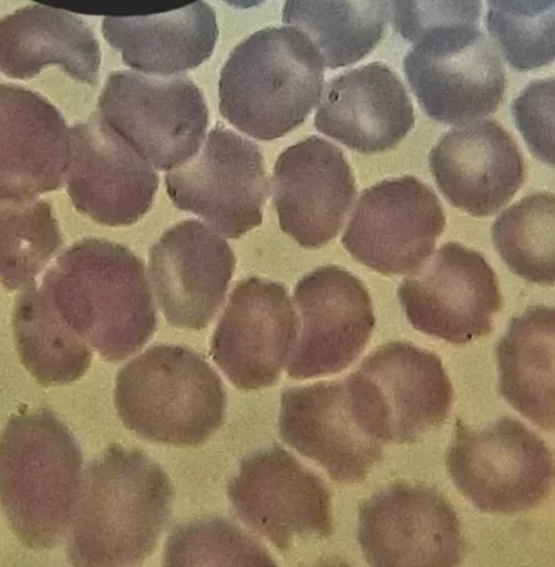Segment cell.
Segmentation results:
<instances>
[{
  "label": "cell",
  "mask_w": 555,
  "mask_h": 567,
  "mask_svg": "<svg viewBox=\"0 0 555 567\" xmlns=\"http://www.w3.org/2000/svg\"><path fill=\"white\" fill-rule=\"evenodd\" d=\"M174 489L145 453L110 446L83 473L68 530L74 566H134L155 549L166 527Z\"/></svg>",
  "instance_id": "6da1fadb"
},
{
  "label": "cell",
  "mask_w": 555,
  "mask_h": 567,
  "mask_svg": "<svg viewBox=\"0 0 555 567\" xmlns=\"http://www.w3.org/2000/svg\"><path fill=\"white\" fill-rule=\"evenodd\" d=\"M40 289L63 322L107 361L124 360L155 331L144 265L120 244L80 240L58 258Z\"/></svg>",
  "instance_id": "7a4b0ae2"
},
{
  "label": "cell",
  "mask_w": 555,
  "mask_h": 567,
  "mask_svg": "<svg viewBox=\"0 0 555 567\" xmlns=\"http://www.w3.org/2000/svg\"><path fill=\"white\" fill-rule=\"evenodd\" d=\"M82 462L73 434L51 411L10 419L0 436V504L24 546L50 549L68 533Z\"/></svg>",
  "instance_id": "3957f363"
},
{
  "label": "cell",
  "mask_w": 555,
  "mask_h": 567,
  "mask_svg": "<svg viewBox=\"0 0 555 567\" xmlns=\"http://www.w3.org/2000/svg\"><path fill=\"white\" fill-rule=\"evenodd\" d=\"M323 63L311 42L292 27L267 28L243 41L219 80L222 115L261 141L298 127L319 102Z\"/></svg>",
  "instance_id": "277c9868"
},
{
  "label": "cell",
  "mask_w": 555,
  "mask_h": 567,
  "mask_svg": "<svg viewBox=\"0 0 555 567\" xmlns=\"http://www.w3.org/2000/svg\"><path fill=\"white\" fill-rule=\"evenodd\" d=\"M114 402L125 427L140 437L195 446L222 425L226 393L201 354L183 346L155 344L119 371Z\"/></svg>",
  "instance_id": "5b68a950"
},
{
  "label": "cell",
  "mask_w": 555,
  "mask_h": 567,
  "mask_svg": "<svg viewBox=\"0 0 555 567\" xmlns=\"http://www.w3.org/2000/svg\"><path fill=\"white\" fill-rule=\"evenodd\" d=\"M445 465L462 495L491 514H515L537 506L554 480L548 446L510 416L481 427L458 420Z\"/></svg>",
  "instance_id": "8992f818"
},
{
  "label": "cell",
  "mask_w": 555,
  "mask_h": 567,
  "mask_svg": "<svg viewBox=\"0 0 555 567\" xmlns=\"http://www.w3.org/2000/svg\"><path fill=\"white\" fill-rule=\"evenodd\" d=\"M94 114L161 171L174 169L195 155L208 124L204 95L188 78L136 71L110 75Z\"/></svg>",
  "instance_id": "52a82bcc"
},
{
  "label": "cell",
  "mask_w": 555,
  "mask_h": 567,
  "mask_svg": "<svg viewBox=\"0 0 555 567\" xmlns=\"http://www.w3.org/2000/svg\"><path fill=\"white\" fill-rule=\"evenodd\" d=\"M403 72L423 112L444 124L493 114L506 87L497 49L479 25L426 32L404 56Z\"/></svg>",
  "instance_id": "ba28073f"
},
{
  "label": "cell",
  "mask_w": 555,
  "mask_h": 567,
  "mask_svg": "<svg viewBox=\"0 0 555 567\" xmlns=\"http://www.w3.org/2000/svg\"><path fill=\"white\" fill-rule=\"evenodd\" d=\"M357 538L377 567H452L466 549L451 503L436 488L409 483L387 486L360 504Z\"/></svg>",
  "instance_id": "9c48e42d"
},
{
  "label": "cell",
  "mask_w": 555,
  "mask_h": 567,
  "mask_svg": "<svg viewBox=\"0 0 555 567\" xmlns=\"http://www.w3.org/2000/svg\"><path fill=\"white\" fill-rule=\"evenodd\" d=\"M398 298L415 330L453 344L487 336L503 305L487 260L453 241L402 280Z\"/></svg>",
  "instance_id": "30bf717a"
},
{
  "label": "cell",
  "mask_w": 555,
  "mask_h": 567,
  "mask_svg": "<svg viewBox=\"0 0 555 567\" xmlns=\"http://www.w3.org/2000/svg\"><path fill=\"white\" fill-rule=\"evenodd\" d=\"M173 204L204 218L212 229L238 238L260 225L267 193L257 145L216 126L197 153L165 175Z\"/></svg>",
  "instance_id": "8fae6325"
},
{
  "label": "cell",
  "mask_w": 555,
  "mask_h": 567,
  "mask_svg": "<svg viewBox=\"0 0 555 567\" xmlns=\"http://www.w3.org/2000/svg\"><path fill=\"white\" fill-rule=\"evenodd\" d=\"M351 374L383 443L417 442L450 414L453 389L441 359L411 342L380 346Z\"/></svg>",
  "instance_id": "7c38bea8"
},
{
  "label": "cell",
  "mask_w": 555,
  "mask_h": 567,
  "mask_svg": "<svg viewBox=\"0 0 555 567\" xmlns=\"http://www.w3.org/2000/svg\"><path fill=\"white\" fill-rule=\"evenodd\" d=\"M445 226L435 193L419 178L383 179L361 194L341 243L359 262L382 275L418 269Z\"/></svg>",
  "instance_id": "4fadbf2b"
},
{
  "label": "cell",
  "mask_w": 555,
  "mask_h": 567,
  "mask_svg": "<svg viewBox=\"0 0 555 567\" xmlns=\"http://www.w3.org/2000/svg\"><path fill=\"white\" fill-rule=\"evenodd\" d=\"M238 518L280 550L332 532L330 493L294 455L273 446L246 456L227 485Z\"/></svg>",
  "instance_id": "5bb4252c"
},
{
  "label": "cell",
  "mask_w": 555,
  "mask_h": 567,
  "mask_svg": "<svg viewBox=\"0 0 555 567\" xmlns=\"http://www.w3.org/2000/svg\"><path fill=\"white\" fill-rule=\"evenodd\" d=\"M298 330L299 319L285 286L245 278L232 291L210 352L236 388L269 386L291 357Z\"/></svg>",
  "instance_id": "9a60e30c"
},
{
  "label": "cell",
  "mask_w": 555,
  "mask_h": 567,
  "mask_svg": "<svg viewBox=\"0 0 555 567\" xmlns=\"http://www.w3.org/2000/svg\"><path fill=\"white\" fill-rule=\"evenodd\" d=\"M294 300L301 328L288 375L308 379L348 368L364 350L374 327L363 282L342 267L321 266L298 281Z\"/></svg>",
  "instance_id": "2e32d148"
},
{
  "label": "cell",
  "mask_w": 555,
  "mask_h": 567,
  "mask_svg": "<svg viewBox=\"0 0 555 567\" xmlns=\"http://www.w3.org/2000/svg\"><path fill=\"white\" fill-rule=\"evenodd\" d=\"M278 425L287 445L339 483L364 480L382 458L384 443L364 425L348 377L284 391Z\"/></svg>",
  "instance_id": "e0dca14e"
},
{
  "label": "cell",
  "mask_w": 555,
  "mask_h": 567,
  "mask_svg": "<svg viewBox=\"0 0 555 567\" xmlns=\"http://www.w3.org/2000/svg\"><path fill=\"white\" fill-rule=\"evenodd\" d=\"M66 185L82 214L109 226L136 223L151 208L158 176L95 114L69 128Z\"/></svg>",
  "instance_id": "ac0fdd59"
},
{
  "label": "cell",
  "mask_w": 555,
  "mask_h": 567,
  "mask_svg": "<svg viewBox=\"0 0 555 567\" xmlns=\"http://www.w3.org/2000/svg\"><path fill=\"white\" fill-rule=\"evenodd\" d=\"M356 193L342 151L318 136L289 146L275 164L273 200L279 225L304 248H320L337 236Z\"/></svg>",
  "instance_id": "d6986e66"
},
{
  "label": "cell",
  "mask_w": 555,
  "mask_h": 567,
  "mask_svg": "<svg viewBox=\"0 0 555 567\" xmlns=\"http://www.w3.org/2000/svg\"><path fill=\"white\" fill-rule=\"evenodd\" d=\"M235 268L233 250L198 220L167 229L152 246L148 275L161 310L174 327L205 328L220 308Z\"/></svg>",
  "instance_id": "ffe728a7"
},
{
  "label": "cell",
  "mask_w": 555,
  "mask_h": 567,
  "mask_svg": "<svg viewBox=\"0 0 555 567\" xmlns=\"http://www.w3.org/2000/svg\"><path fill=\"white\" fill-rule=\"evenodd\" d=\"M429 167L450 204L474 217L500 210L525 177L516 142L493 120L472 121L446 132L431 150Z\"/></svg>",
  "instance_id": "44dd1931"
},
{
  "label": "cell",
  "mask_w": 555,
  "mask_h": 567,
  "mask_svg": "<svg viewBox=\"0 0 555 567\" xmlns=\"http://www.w3.org/2000/svg\"><path fill=\"white\" fill-rule=\"evenodd\" d=\"M413 124V106L403 83L381 62L331 79L315 115L319 132L362 154L395 147Z\"/></svg>",
  "instance_id": "7402d4cb"
},
{
  "label": "cell",
  "mask_w": 555,
  "mask_h": 567,
  "mask_svg": "<svg viewBox=\"0 0 555 567\" xmlns=\"http://www.w3.org/2000/svg\"><path fill=\"white\" fill-rule=\"evenodd\" d=\"M69 128L43 96L0 83V198L33 199L56 189L69 162Z\"/></svg>",
  "instance_id": "603a6c76"
},
{
  "label": "cell",
  "mask_w": 555,
  "mask_h": 567,
  "mask_svg": "<svg viewBox=\"0 0 555 567\" xmlns=\"http://www.w3.org/2000/svg\"><path fill=\"white\" fill-rule=\"evenodd\" d=\"M99 42L81 18L41 4L27 6L0 20V72L28 80L48 65L89 85L99 79Z\"/></svg>",
  "instance_id": "cb8c5ba5"
},
{
  "label": "cell",
  "mask_w": 555,
  "mask_h": 567,
  "mask_svg": "<svg viewBox=\"0 0 555 567\" xmlns=\"http://www.w3.org/2000/svg\"><path fill=\"white\" fill-rule=\"evenodd\" d=\"M102 33L124 63L148 75H178L213 53L218 35L215 12L199 0L165 13L106 17Z\"/></svg>",
  "instance_id": "d4e9b609"
},
{
  "label": "cell",
  "mask_w": 555,
  "mask_h": 567,
  "mask_svg": "<svg viewBox=\"0 0 555 567\" xmlns=\"http://www.w3.org/2000/svg\"><path fill=\"white\" fill-rule=\"evenodd\" d=\"M554 308L527 307L514 317L496 344L499 390L504 400L537 426L553 431Z\"/></svg>",
  "instance_id": "484cf974"
},
{
  "label": "cell",
  "mask_w": 555,
  "mask_h": 567,
  "mask_svg": "<svg viewBox=\"0 0 555 567\" xmlns=\"http://www.w3.org/2000/svg\"><path fill=\"white\" fill-rule=\"evenodd\" d=\"M386 0H286L282 21L300 31L323 66L337 69L367 56L381 40Z\"/></svg>",
  "instance_id": "4316f807"
},
{
  "label": "cell",
  "mask_w": 555,
  "mask_h": 567,
  "mask_svg": "<svg viewBox=\"0 0 555 567\" xmlns=\"http://www.w3.org/2000/svg\"><path fill=\"white\" fill-rule=\"evenodd\" d=\"M13 332L21 362L43 385L73 382L90 367V347L63 322L40 288L19 298Z\"/></svg>",
  "instance_id": "83f0119b"
},
{
  "label": "cell",
  "mask_w": 555,
  "mask_h": 567,
  "mask_svg": "<svg viewBox=\"0 0 555 567\" xmlns=\"http://www.w3.org/2000/svg\"><path fill=\"white\" fill-rule=\"evenodd\" d=\"M554 194L537 192L506 208L493 223V244L508 269L526 281L555 279Z\"/></svg>",
  "instance_id": "f1b7e54d"
},
{
  "label": "cell",
  "mask_w": 555,
  "mask_h": 567,
  "mask_svg": "<svg viewBox=\"0 0 555 567\" xmlns=\"http://www.w3.org/2000/svg\"><path fill=\"white\" fill-rule=\"evenodd\" d=\"M60 245L61 233L47 202L0 198V286H30Z\"/></svg>",
  "instance_id": "f546056e"
},
{
  "label": "cell",
  "mask_w": 555,
  "mask_h": 567,
  "mask_svg": "<svg viewBox=\"0 0 555 567\" xmlns=\"http://www.w3.org/2000/svg\"><path fill=\"white\" fill-rule=\"evenodd\" d=\"M164 565L274 566L269 553L248 533L219 517L176 527L168 536Z\"/></svg>",
  "instance_id": "4dcf8cb0"
},
{
  "label": "cell",
  "mask_w": 555,
  "mask_h": 567,
  "mask_svg": "<svg viewBox=\"0 0 555 567\" xmlns=\"http://www.w3.org/2000/svg\"><path fill=\"white\" fill-rule=\"evenodd\" d=\"M485 22L512 68L528 71L554 60V10L537 17H518L489 8Z\"/></svg>",
  "instance_id": "1f68e13d"
},
{
  "label": "cell",
  "mask_w": 555,
  "mask_h": 567,
  "mask_svg": "<svg viewBox=\"0 0 555 567\" xmlns=\"http://www.w3.org/2000/svg\"><path fill=\"white\" fill-rule=\"evenodd\" d=\"M394 30L415 43L426 32L450 25H477L481 0H389Z\"/></svg>",
  "instance_id": "d6a6232c"
},
{
  "label": "cell",
  "mask_w": 555,
  "mask_h": 567,
  "mask_svg": "<svg viewBox=\"0 0 555 567\" xmlns=\"http://www.w3.org/2000/svg\"><path fill=\"white\" fill-rule=\"evenodd\" d=\"M515 124L531 152L554 165V79L531 82L513 101Z\"/></svg>",
  "instance_id": "836d02e7"
},
{
  "label": "cell",
  "mask_w": 555,
  "mask_h": 567,
  "mask_svg": "<svg viewBox=\"0 0 555 567\" xmlns=\"http://www.w3.org/2000/svg\"><path fill=\"white\" fill-rule=\"evenodd\" d=\"M490 8L518 17H537L554 10V0H487Z\"/></svg>",
  "instance_id": "e575fe53"
},
{
  "label": "cell",
  "mask_w": 555,
  "mask_h": 567,
  "mask_svg": "<svg viewBox=\"0 0 555 567\" xmlns=\"http://www.w3.org/2000/svg\"><path fill=\"white\" fill-rule=\"evenodd\" d=\"M228 4L236 7V8H251L255 6H258L259 3L264 2L265 0H224Z\"/></svg>",
  "instance_id": "d590c367"
}]
</instances>
